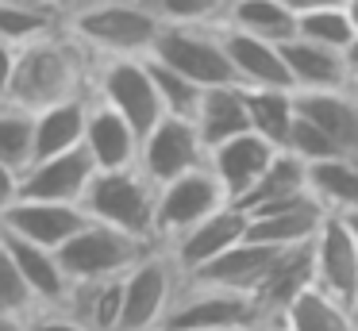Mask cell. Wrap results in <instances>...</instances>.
Segmentation results:
<instances>
[{"mask_svg":"<svg viewBox=\"0 0 358 331\" xmlns=\"http://www.w3.org/2000/svg\"><path fill=\"white\" fill-rule=\"evenodd\" d=\"M93 69H96L93 54L62 27L58 35L20 46L16 81H12L8 100L27 108V112H43L58 100L93 92Z\"/></svg>","mask_w":358,"mask_h":331,"instance_id":"1","label":"cell"},{"mask_svg":"<svg viewBox=\"0 0 358 331\" xmlns=\"http://www.w3.org/2000/svg\"><path fill=\"white\" fill-rule=\"evenodd\" d=\"M166 23L147 0H81L66 12V31L93 54L104 58H147Z\"/></svg>","mask_w":358,"mask_h":331,"instance_id":"2","label":"cell"},{"mask_svg":"<svg viewBox=\"0 0 358 331\" xmlns=\"http://www.w3.org/2000/svg\"><path fill=\"white\" fill-rule=\"evenodd\" d=\"M81 208L89 220H101L108 227H120L135 239H155V212H158V185L143 174L139 166L127 169H96Z\"/></svg>","mask_w":358,"mask_h":331,"instance_id":"3","label":"cell"},{"mask_svg":"<svg viewBox=\"0 0 358 331\" xmlns=\"http://www.w3.org/2000/svg\"><path fill=\"white\" fill-rule=\"evenodd\" d=\"M220 328H266L281 331V320L266 312L255 293L212 289V285H181L162 331H220Z\"/></svg>","mask_w":358,"mask_h":331,"instance_id":"4","label":"cell"},{"mask_svg":"<svg viewBox=\"0 0 358 331\" xmlns=\"http://www.w3.org/2000/svg\"><path fill=\"white\" fill-rule=\"evenodd\" d=\"M185 274L162 243L150 246L124 274V320L120 331H162L173 300H178Z\"/></svg>","mask_w":358,"mask_h":331,"instance_id":"5","label":"cell"},{"mask_svg":"<svg viewBox=\"0 0 358 331\" xmlns=\"http://www.w3.org/2000/svg\"><path fill=\"white\" fill-rule=\"evenodd\" d=\"M158 243L135 239L120 227H108L101 220H89L70 243L58 251L70 281H101V277H124L143 254Z\"/></svg>","mask_w":358,"mask_h":331,"instance_id":"6","label":"cell"},{"mask_svg":"<svg viewBox=\"0 0 358 331\" xmlns=\"http://www.w3.org/2000/svg\"><path fill=\"white\" fill-rule=\"evenodd\" d=\"M150 58L193 77L201 89L239 85V73H235L231 54H227V43H224V27H162Z\"/></svg>","mask_w":358,"mask_h":331,"instance_id":"7","label":"cell"},{"mask_svg":"<svg viewBox=\"0 0 358 331\" xmlns=\"http://www.w3.org/2000/svg\"><path fill=\"white\" fill-rule=\"evenodd\" d=\"M93 92L104 104L116 108L139 135H147V131L166 115L147 58H104V62H96Z\"/></svg>","mask_w":358,"mask_h":331,"instance_id":"8","label":"cell"},{"mask_svg":"<svg viewBox=\"0 0 358 331\" xmlns=\"http://www.w3.org/2000/svg\"><path fill=\"white\" fill-rule=\"evenodd\" d=\"M224 204H231V197H227V189L220 185V177L212 174V166L189 169V174L173 177V181L158 185L155 239L162 246H170L173 239H181L189 227L208 220V216L220 212Z\"/></svg>","mask_w":358,"mask_h":331,"instance_id":"9","label":"cell"},{"mask_svg":"<svg viewBox=\"0 0 358 331\" xmlns=\"http://www.w3.org/2000/svg\"><path fill=\"white\" fill-rule=\"evenodd\" d=\"M201 166H208V146H204L196 123L185 120V115H162L143 135L139 169L155 185H166L173 177L189 174V169H201Z\"/></svg>","mask_w":358,"mask_h":331,"instance_id":"10","label":"cell"},{"mask_svg":"<svg viewBox=\"0 0 358 331\" xmlns=\"http://www.w3.org/2000/svg\"><path fill=\"white\" fill-rule=\"evenodd\" d=\"M312 266H316V285L331 293L343 304H355L358 297V239L350 235L343 216H327L320 235L312 239Z\"/></svg>","mask_w":358,"mask_h":331,"instance_id":"11","label":"cell"},{"mask_svg":"<svg viewBox=\"0 0 358 331\" xmlns=\"http://www.w3.org/2000/svg\"><path fill=\"white\" fill-rule=\"evenodd\" d=\"M85 223H89V212L81 204H58V200H31V197H20L0 216L4 231L31 239L39 246H50V251H62Z\"/></svg>","mask_w":358,"mask_h":331,"instance_id":"12","label":"cell"},{"mask_svg":"<svg viewBox=\"0 0 358 331\" xmlns=\"http://www.w3.org/2000/svg\"><path fill=\"white\" fill-rule=\"evenodd\" d=\"M327 212L320 208V200L312 192H301V197L278 200L270 208H258L250 212V231L247 239L266 246H278V251H289V246H308L312 239L320 235Z\"/></svg>","mask_w":358,"mask_h":331,"instance_id":"13","label":"cell"},{"mask_svg":"<svg viewBox=\"0 0 358 331\" xmlns=\"http://www.w3.org/2000/svg\"><path fill=\"white\" fill-rule=\"evenodd\" d=\"M250 231V216L239 204H224L220 212H212L208 220H201L196 227H189L181 239H173L166 251L173 254V262L181 266V274H193V269L208 266L212 258H220L224 251H231L235 243H243Z\"/></svg>","mask_w":358,"mask_h":331,"instance_id":"14","label":"cell"},{"mask_svg":"<svg viewBox=\"0 0 358 331\" xmlns=\"http://www.w3.org/2000/svg\"><path fill=\"white\" fill-rule=\"evenodd\" d=\"M96 177V162L85 146L78 150L55 154V158H39L24 169V192L20 197L31 200H58V204H81Z\"/></svg>","mask_w":358,"mask_h":331,"instance_id":"15","label":"cell"},{"mask_svg":"<svg viewBox=\"0 0 358 331\" xmlns=\"http://www.w3.org/2000/svg\"><path fill=\"white\" fill-rule=\"evenodd\" d=\"M224 43L243 89H296L281 43L262 35H247L239 27H224Z\"/></svg>","mask_w":358,"mask_h":331,"instance_id":"16","label":"cell"},{"mask_svg":"<svg viewBox=\"0 0 358 331\" xmlns=\"http://www.w3.org/2000/svg\"><path fill=\"white\" fill-rule=\"evenodd\" d=\"M273 154H278V146L266 143L258 131H243V135H235V139H227V143L212 146V150H208V166H212V174L220 177V185L227 189V197L239 204V200L255 189L258 177L266 174V166L273 162Z\"/></svg>","mask_w":358,"mask_h":331,"instance_id":"17","label":"cell"},{"mask_svg":"<svg viewBox=\"0 0 358 331\" xmlns=\"http://www.w3.org/2000/svg\"><path fill=\"white\" fill-rule=\"evenodd\" d=\"M273 258H278V246L255 243V239H243L231 251H224L220 258H212L208 266L193 269L185 277L189 285H212V289H235V293H258L262 277L270 274Z\"/></svg>","mask_w":358,"mask_h":331,"instance_id":"18","label":"cell"},{"mask_svg":"<svg viewBox=\"0 0 358 331\" xmlns=\"http://www.w3.org/2000/svg\"><path fill=\"white\" fill-rule=\"evenodd\" d=\"M139 146L143 135L116 112L112 104H104L93 92L89 104V127H85V150L93 154L96 169H127L139 166Z\"/></svg>","mask_w":358,"mask_h":331,"instance_id":"19","label":"cell"},{"mask_svg":"<svg viewBox=\"0 0 358 331\" xmlns=\"http://www.w3.org/2000/svg\"><path fill=\"white\" fill-rule=\"evenodd\" d=\"M0 243H4V251L12 254V262L20 266L24 281L31 285V293L39 297L43 308H62L66 304L73 281H70V274H66L58 251L39 246V243H31V239H20V235H12V231H4V227H0Z\"/></svg>","mask_w":358,"mask_h":331,"instance_id":"20","label":"cell"},{"mask_svg":"<svg viewBox=\"0 0 358 331\" xmlns=\"http://www.w3.org/2000/svg\"><path fill=\"white\" fill-rule=\"evenodd\" d=\"M281 50H285V62H289V73H293L296 92L355 89V85H350V69H347V50L312 43V38H304V35L281 43Z\"/></svg>","mask_w":358,"mask_h":331,"instance_id":"21","label":"cell"},{"mask_svg":"<svg viewBox=\"0 0 358 331\" xmlns=\"http://www.w3.org/2000/svg\"><path fill=\"white\" fill-rule=\"evenodd\" d=\"M296 112L324 127L343 154L358 158V89L296 92Z\"/></svg>","mask_w":358,"mask_h":331,"instance_id":"22","label":"cell"},{"mask_svg":"<svg viewBox=\"0 0 358 331\" xmlns=\"http://www.w3.org/2000/svg\"><path fill=\"white\" fill-rule=\"evenodd\" d=\"M89 104H93V92H81V97L58 100V104L35 112V162L85 146Z\"/></svg>","mask_w":358,"mask_h":331,"instance_id":"23","label":"cell"},{"mask_svg":"<svg viewBox=\"0 0 358 331\" xmlns=\"http://www.w3.org/2000/svg\"><path fill=\"white\" fill-rule=\"evenodd\" d=\"M196 131H201L204 146H220L227 139L250 131V112H247V89L243 85H216V89H204L201 108L193 115Z\"/></svg>","mask_w":358,"mask_h":331,"instance_id":"24","label":"cell"},{"mask_svg":"<svg viewBox=\"0 0 358 331\" xmlns=\"http://www.w3.org/2000/svg\"><path fill=\"white\" fill-rule=\"evenodd\" d=\"M308 285H316V266H312V243L308 246H289V251H278L270 274L262 277L255 297L266 304V312H273L281 320L293 297H301Z\"/></svg>","mask_w":358,"mask_h":331,"instance_id":"25","label":"cell"},{"mask_svg":"<svg viewBox=\"0 0 358 331\" xmlns=\"http://www.w3.org/2000/svg\"><path fill=\"white\" fill-rule=\"evenodd\" d=\"M62 308L70 316H78L89 331H120V320H124V277L73 281Z\"/></svg>","mask_w":358,"mask_h":331,"instance_id":"26","label":"cell"},{"mask_svg":"<svg viewBox=\"0 0 358 331\" xmlns=\"http://www.w3.org/2000/svg\"><path fill=\"white\" fill-rule=\"evenodd\" d=\"M308 192L320 200L327 216H347L358 208V158L335 154V158L308 162Z\"/></svg>","mask_w":358,"mask_h":331,"instance_id":"27","label":"cell"},{"mask_svg":"<svg viewBox=\"0 0 358 331\" xmlns=\"http://www.w3.org/2000/svg\"><path fill=\"white\" fill-rule=\"evenodd\" d=\"M281 331H358V323L343 300H335L320 285H308L281 312Z\"/></svg>","mask_w":358,"mask_h":331,"instance_id":"28","label":"cell"},{"mask_svg":"<svg viewBox=\"0 0 358 331\" xmlns=\"http://www.w3.org/2000/svg\"><path fill=\"white\" fill-rule=\"evenodd\" d=\"M308 192V162L296 158L293 150H278L273 162L266 166V174L255 181V189L239 200L243 212H258V208H270L278 200H289V197H301Z\"/></svg>","mask_w":358,"mask_h":331,"instance_id":"29","label":"cell"},{"mask_svg":"<svg viewBox=\"0 0 358 331\" xmlns=\"http://www.w3.org/2000/svg\"><path fill=\"white\" fill-rule=\"evenodd\" d=\"M247 112H250V131L273 143L278 150L289 146L296 123V89H247Z\"/></svg>","mask_w":358,"mask_h":331,"instance_id":"30","label":"cell"},{"mask_svg":"<svg viewBox=\"0 0 358 331\" xmlns=\"http://www.w3.org/2000/svg\"><path fill=\"white\" fill-rule=\"evenodd\" d=\"M224 27H239L247 35L289 43V38H296V12L285 0H235Z\"/></svg>","mask_w":358,"mask_h":331,"instance_id":"31","label":"cell"},{"mask_svg":"<svg viewBox=\"0 0 358 331\" xmlns=\"http://www.w3.org/2000/svg\"><path fill=\"white\" fill-rule=\"evenodd\" d=\"M66 27L62 12H50V8H31V4H8L0 0V38L12 46H27L39 43L47 35H58Z\"/></svg>","mask_w":358,"mask_h":331,"instance_id":"32","label":"cell"},{"mask_svg":"<svg viewBox=\"0 0 358 331\" xmlns=\"http://www.w3.org/2000/svg\"><path fill=\"white\" fill-rule=\"evenodd\" d=\"M0 162H8L24 174L35 162V112L0 100Z\"/></svg>","mask_w":358,"mask_h":331,"instance_id":"33","label":"cell"},{"mask_svg":"<svg viewBox=\"0 0 358 331\" xmlns=\"http://www.w3.org/2000/svg\"><path fill=\"white\" fill-rule=\"evenodd\" d=\"M166 27H224L235 0H147Z\"/></svg>","mask_w":358,"mask_h":331,"instance_id":"34","label":"cell"},{"mask_svg":"<svg viewBox=\"0 0 358 331\" xmlns=\"http://www.w3.org/2000/svg\"><path fill=\"white\" fill-rule=\"evenodd\" d=\"M147 62H150V73H155V85H158V97H162L166 115H185V120H193L196 108H201L204 89L193 81V77L178 73L173 66H166V62L150 58V54H147Z\"/></svg>","mask_w":358,"mask_h":331,"instance_id":"35","label":"cell"},{"mask_svg":"<svg viewBox=\"0 0 358 331\" xmlns=\"http://www.w3.org/2000/svg\"><path fill=\"white\" fill-rule=\"evenodd\" d=\"M296 35L312 38V43H324V46H335V50H347L358 38V31L350 23L347 8H316V12L296 15Z\"/></svg>","mask_w":358,"mask_h":331,"instance_id":"36","label":"cell"},{"mask_svg":"<svg viewBox=\"0 0 358 331\" xmlns=\"http://www.w3.org/2000/svg\"><path fill=\"white\" fill-rule=\"evenodd\" d=\"M39 308H43L39 297L31 293V285L24 281L20 266L12 262V254L4 251V243H0V312L16 316V320H31Z\"/></svg>","mask_w":358,"mask_h":331,"instance_id":"37","label":"cell"},{"mask_svg":"<svg viewBox=\"0 0 358 331\" xmlns=\"http://www.w3.org/2000/svg\"><path fill=\"white\" fill-rule=\"evenodd\" d=\"M285 150H293L296 158H304V162H320V158H335V154H343L339 146H335V139L327 135L324 127H316L312 120H304V115H296Z\"/></svg>","mask_w":358,"mask_h":331,"instance_id":"38","label":"cell"},{"mask_svg":"<svg viewBox=\"0 0 358 331\" xmlns=\"http://www.w3.org/2000/svg\"><path fill=\"white\" fill-rule=\"evenodd\" d=\"M24 331H89L78 316H70L66 308H39V312L27 320Z\"/></svg>","mask_w":358,"mask_h":331,"instance_id":"39","label":"cell"},{"mask_svg":"<svg viewBox=\"0 0 358 331\" xmlns=\"http://www.w3.org/2000/svg\"><path fill=\"white\" fill-rule=\"evenodd\" d=\"M20 192H24V174L16 166H8V162H0V216L16 204Z\"/></svg>","mask_w":358,"mask_h":331,"instance_id":"40","label":"cell"},{"mask_svg":"<svg viewBox=\"0 0 358 331\" xmlns=\"http://www.w3.org/2000/svg\"><path fill=\"white\" fill-rule=\"evenodd\" d=\"M16 62H20V46L0 38V100H8L12 81H16Z\"/></svg>","mask_w":358,"mask_h":331,"instance_id":"41","label":"cell"},{"mask_svg":"<svg viewBox=\"0 0 358 331\" xmlns=\"http://www.w3.org/2000/svg\"><path fill=\"white\" fill-rule=\"evenodd\" d=\"M289 8H293L296 15H304V12H316V8H343L347 0H285Z\"/></svg>","mask_w":358,"mask_h":331,"instance_id":"42","label":"cell"},{"mask_svg":"<svg viewBox=\"0 0 358 331\" xmlns=\"http://www.w3.org/2000/svg\"><path fill=\"white\" fill-rule=\"evenodd\" d=\"M8 4H31V8H50V12H70V8H78L81 0H8Z\"/></svg>","mask_w":358,"mask_h":331,"instance_id":"43","label":"cell"},{"mask_svg":"<svg viewBox=\"0 0 358 331\" xmlns=\"http://www.w3.org/2000/svg\"><path fill=\"white\" fill-rule=\"evenodd\" d=\"M347 69H350V85L358 89V38L347 46Z\"/></svg>","mask_w":358,"mask_h":331,"instance_id":"44","label":"cell"},{"mask_svg":"<svg viewBox=\"0 0 358 331\" xmlns=\"http://www.w3.org/2000/svg\"><path fill=\"white\" fill-rule=\"evenodd\" d=\"M27 320H16V316H4L0 312V331H24Z\"/></svg>","mask_w":358,"mask_h":331,"instance_id":"45","label":"cell"},{"mask_svg":"<svg viewBox=\"0 0 358 331\" xmlns=\"http://www.w3.org/2000/svg\"><path fill=\"white\" fill-rule=\"evenodd\" d=\"M343 220H347V227H350V235H355V239H358V208H355V212H347V216H343Z\"/></svg>","mask_w":358,"mask_h":331,"instance_id":"46","label":"cell"},{"mask_svg":"<svg viewBox=\"0 0 358 331\" xmlns=\"http://www.w3.org/2000/svg\"><path fill=\"white\" fill-rule=\"evenodd\" d=\"M343 8H347L350 23H355V31H358V0H347V4H343Z\"/></svg>","mask_w":358,"mask_h":331,"instance_id":"47","label":"cell"},{"mask_svg":"<svg viewBox=\"0 0 358 331\" xmlns=\"http://www.w3.org/2000/svg\"><path fill=\"white\" fill-rule=\"evenodd\" d=\"M220 331H266V328H220Z\"/></svg>","mask_w":358,"mask_h":331,"instance_id":"48","label":"cell"},{"mask_svg":"<svg viewBox=\"0 0 358 331\" xmlns=\"http://www.w3.org/2000/svg\"><path fill=\"white\" fill-rule=\"evenodd\" d=\"M350 312H355V323H358V297H355V304H350Z\"/></svg>","mask_w":358,"mask_h":331,"instance_id":"49","label":"cell"}]
</instances>
